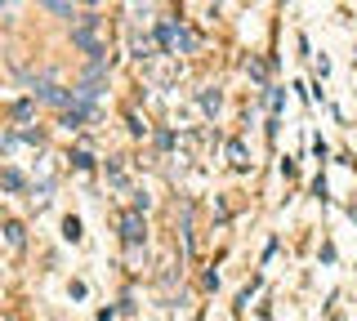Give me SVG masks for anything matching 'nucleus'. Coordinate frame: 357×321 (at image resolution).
<instances>
[{
    "instance_id": "1",
    "label": "nucleus",
    "mask_w": 357,
    "mask_h": 321,
    "mask_svg": "<svg viewBox=\"0 0 357 321\" xmlns=\"http://www.w3.org/2000/svg\"><path fill=\"white\" fill-rule=\"evenodd\" d=\"M72 40H76L81 49H89L94 58H103V40H98V18H94V14L76 18V27H72Z\"/></svg>"
},
{
    "instance_id": "2",
    "label": "nucleus",
    "mask_w": 357,
    "mask_h": 321,
    "mask_svg": "<svg viewBox=\"0 0 357 321\" xmlns=\"http://www.w3.org/2000/svg\"><path fill=\"white\" fill-rule=\"evenodd\" d=\"M121 237H126V246H130V250H139V246H143L148 228H143V214H139V210H130V214L121 219Z\"/></svg>"
},
{
    "instance_id": "3",
    "label": "nucleus",
    "mask_w": 357,
    "mask_h": 321,
    "mask_svg": "<svg viewBox=\"0 0 357 321\" xmlns=\"http://www.w3.org/2000/svg\"><path fill=\"white\" fill-rule=\"evenodd\" d=\"M161 40H165V45H170L174 54H178V49H188V45H192V40H188V31H183V27H170V23H165V27H161Z\"/></svg>"
},
{
    "instance_id": "4",
    "label": "nucleus",
    "mask_w": 357,
    "mask_h": 321,
    "mask_svg": "<svg viewBox=\"0 0 357 321\" xmlns=\"http://www.w3.org/2000/svg\"><path fill=\"white\" fill-rule=\"evenodd\" d=\"M134 54H139V58H152V54H156V40L152 36H139V40H134Z\"/></svg>"
},
{
    "instance_id": "5",
    "label": "nucleus",
    "mask_w": 357,
    "mask_h": 321,
    "mask_svg": "<svg viewBox=\"0 0 357 321\" xmlns=\"http://www.w3.org/2000/svg\"><path fill=\"white\" fill-rule=\"evenodd\" d=\"M63 237L67 241H81V224H76V219H67V224H63Z\"/></svg>"
},
{
    "instance_id": "6",
    "label": "nucleus",
    "mask_w": 357,
    "mask_h": 321,
    "mask_svg": "<svg viewBox=\"0 0 357 321\" xmlns=\"http://www.w3.org/2000/svg\"><path fill=\"white\" fill-rule=\"evenodd\" d=\"M5 232H9V246H22V228L18 224H5Z\"/></svg>"
}]
</instances>
